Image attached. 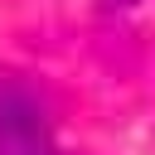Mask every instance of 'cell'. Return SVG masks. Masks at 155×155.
I'll return each mask as SVG.
<instances>
[{
  "label": "cell",
  "instance_id": "1",
  "mask_svg": "<svg viewBox=\"0 0 155 155\" xmlns=\"http://www.w3.org/2000/svg\"><path fill=\"white\" fill-rule=\"evenodd\" d=\"M48 145V116L39 92L15 78L0 73V155H44Z\"/></svg>",
  "mask_w": 155,
  "mask_h": 155
},
{
  "label": "cell",
  "instance_id": "2",
  "mask_svg": "<svg viewBox=\"0 0 155 155\" xmlns=\"http://www.w3.org/2000/svg\"><path fill=\"white\" fill-rule=\"evenodd\" d=\"M107 10H121V5H136V0H102Z\"/></svg>",
  "mask_w": 155,
  "mask_h": 155
},
{
  "label": "cell",
  "instance_id": "3",
  "mask_svg": "<svg viewBox=\"0 0 155 155\" xmlns=\"http://www.w3.org/2000/svg\"><path fill=\"white\" fill-rule=\"evenodd\" d=\"M44 155H53V150H44Z\"/></svg>",
  "mask_w": 155,
  "mask_h": 155
}]
</instances>
